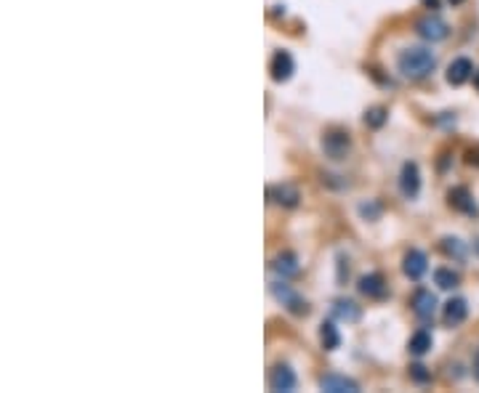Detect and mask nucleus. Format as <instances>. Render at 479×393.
Instances as JSON below:
<instances>
[{
    "mask_svg": "<svg viewBox=\"0 0 479 393\" xmlns=\"http://www.w3.org/2000/svg\"><path fill=\"white\" fill-rule=\"evenodd\" d=\"M437 295L431 292V290H426V287H418L416 292H413V298H410V309H413V314L418 316L421 322H431L434 319V314H437Z\"/></svg>",
    "mask_w": 479,
    "mask_h": 393,
    "instance_id": "5",
    "label": "nucleus"
},
{
    "mask_svg": "<svg viewBox=\"0 0 479 393\" xmlns=\"http://www.w3.org/2000/svg\"><path fill=\"white\" fill-rule=\"evenodd\" d=\"M359 295H365L368 300H383L389 295V285H386V276L381 271H371V274H362L357 282Z\"/></svg>",
    "mask_w": 479,
    "mask_h": 393,
    "instance_id": "6",
    "label": "nucleus"
},
{
    "mask_svg": "<svg viewBox=\"0 0 479 393\" xmlns=\"http://www.w3.org/2000/svg\"><path fill=\"white\" fill-rule=\"evenodd\" d=\"M272 269H275L277 274L282 276V279H290V276H296L301 271V266H299V258H296V252H280L275 261H272Z\"/></svg>",
    "mask_w": 479,
    "mask_h": 393,
    "instance_id": "16",
    "label": "nucleus"
},
{
    "mask_svg": "<svg viewBox=\"0 0 479 393\" xmlns=\"http://www.w3.org/2000/svg\"><path fill=\"white\" fill-rule=\"evenodd\" d=\"M333 316L335 319H341V322H359L362 309H359L354 300L338 298V300H333Z\"/></svg>",
    "mask_w": 479,
    "mask_h": 393,
    "instance_id": "18",
    "label": "nucleus"
},
{
    "mask_svg": "<svg viewBox=\"0 0 479 393\" xmlns=\"http://www.w3.org/2000/svg\"><path fill=\"white\" fill-rule=\"evenodd\" d=\"M474 378L479 380V351H477V356H474Z\"/></svg>",
    "mask_w": 479,
    "mask_h": 393,
    "instance_id": "27",
    "label": "nucleus"
},
{
    "mask_svg": "<svg viewBox=\"0 0 479 393\" xmlns=\"http://www.w3.org/2000/svg\"><path fill=\"white\" fill-rule=\"evenodd\" d=\"M272 295H275V298L280 300L290 314H296V316H306V314H309V303L301 298L293 287L285 285V279L272 285Z\"/></svg>",
    "mask_w": 479,
    "mask_h": 393,
    "instance_id": "3",
    "label": "nucleus"
},
{
    "mask_svg": "<svg viewBox=\"0 0 479 393\" xmlns=\"http://www.w3.org/2000/svg\"><path fill=\"white\" fill-rule=\"evenodd\" d=\"M320 146H323V155L328 157V160L341 162V160H347L349 152H352V136H349V131H344V128H328V131L323 133Z\"/></svg>",
    "mask_w": 479,
    "mask_h": 393,
    "instance_id": "2",
    "label": "nucleus"
},
{
    "mask_svg": "<svg viewBox=\"0 0 479 393\" xmlns=\"http://www.w3.org/2000/svg\"><path fill=\"white\" fill-rule=\"evenodd\" d=\"M468 316V303L464 298H450L444 303L442 309V322L444 327H458V324H464Z\"/></svg>",
    "mask_w": 479,
    "mask_h": 393,
    "instance_id": "14",
    "label": "nucleus"
},
{
    "mask_svg": "<svg viewBox=\"0 0 479 393\" xmlns=\"http://www.w3.org/2000/svg\"><path fill=\"white\" fill-rule=\"evenodd\" d=\"M416 32L426 43H442V40L450 37V24L440 19V16H423V19L416 22Z\"/></svg>",
    "mask_w": 479,
    "mask_h": 393,
    "instance_id": "4",
    "label": "nucleus"
},
{
    "mask_svg": "<svg viewBox=\"0 0 479 393\" xmlns=\"http://www.w3.org/2000/svg\"><path fill=\"white\" fill-rule=\"evenodd\" d=\"M349 279V258L347 255H338V285H344Z\"/></svg>",
    "mask_w": 479,
    "mask_h": 393,
    "instance_id": "24",
    "label": "nucleus"
},
{
    "mask_svg": "<svg viewBox=\"0 0 479 393\" xmlns=\"http://www.w3.org/2000/svg\"><path fill=\"white\" fill-rule=\"evenodd\" d=\"M266 197H269V202L280 205V207H299L301 202V191L293 183H275L266 189Z\"/></svg>",
    "mask_w": 479,
    "mask_h": 393,
    "instance_id": "11",
    "label": "nucleus"
},
{
    "mask_svg": "<svg viewBox=\"0 0 479 393\" xmlns=\"http://www.w3.org/2000/svg\"><path fill=\"white\" fill-rule=\"evenodd\" d=\"M440 247H442V252L447 258H455V261H464V258H466V245L458 237H442Z\"/></svg>",
    "mask_w": 479,
    "mask_h": 393,
    "instance_id": "21",
    "label": "nucleus"
},
{
    "mask_svg": "<svg viewBox=\"0 0 479 393\" xmlns=\"http://www.w3.org/2000/svg\"><path fill=\"white\" fill-rule=\"evenodd\" d=\"M293 72H296V61L293 56L287 53V51H277L272 61H269V75H272V80L275 83H287L290 77H293Z\"/></svg>",
    "mask_w": 479,
    "mask_h": 393,
    "instance_id": "10",
    "label": "nucleus"
},
{
    "mask_svg": "<svg viewBox=\"0 0 479 393\" xmlns=\"http://www.w3.org/2000/svg\"><path fill=\"white\" fill-rule=\"evenodd\" d=\"M397 70L407 80H426L437 70V53L426 46H410L397 53Z\"/></svg>",
    "mask_w": 479,
    "mask_h": 393,
    "instance_id": "1",
    "label": "nucleus"
},
{
    "mask_svg": "<svg viewBox=\"0 0 479 393\" xmlns=\"http://www.w3.org/2000/svg\"><path fill=\"white\" fill-rule=\"evenodd\" d=\"M434 285L440 287V290H455V287L461 285V274L453 271V269H447V266H442V269L434 271Z\"/></svg>",
    "mask_w": 479,
    "mask_h": 393,
    "instance_id": "20",
    "label": "nucleus"
},
{
    "mask_svg": "<svg viewBox=\"0 0 479 393\" xmlns=\"http://www.w3.org/2000/svg\"><path fill=\"white\" fill-rule=\"evenodd\" d=\"M389 120V109L386 107H373L365 112V125L368 128H373V131H378V128H383V122Z\"/></svg>",
    "mask_w": 479,
    "mask_h": 393,
    "instance_id": "22",
    "label": "nucleus"
},
{
    "mask_svg": "<svg viewBox=\"0 0 479 393\" xmlns=\"http://www.w3.org/2000/svg\"><path fill=\"white\" fill-rule=\"evenodd\" d=\"M423 6H429V8H440V0H423Z\"/></svg>",
    "mask_w": 479,
    "mask_h": 393,
    "instance_id": "28",
    "label": "nucleus"
},
{
    "mask_svg": "<svg viewBox=\"0 0 479 393\" xmlns=\"http://www.w3.org/2000/svg\"><path fill=\"white\" fill-rule=\"evenodd\" d=\"M474 77V64H471V59H466V56H458V59L450 61V67H447V72H444V80L450 85H464L468 83Z\"/></svg>",
    "mask_w": 479,
    "mask_h": 393,
    "instance_id": "12",
    "label": "nucleus"
},
{
    "mask_svg": "<svg viewBox=\"0 0 479 393\" xmlns=\"http://www.w3.org/2000/svg\"><path fill=\"white\" fill-rule=\"evenodd\" d=\"M266 382H269V388L277 393H287V391H296V372L290 370V364H285V361H280V364H275L272 370H269V378H266Z\"/></svg>",
    "mask_w": 479,
    "mask_h": 393,
    "instance_id": "7",
    "label": "nucleus"
},
{
    "mask_svg": "<svg viewBox=\"0 0 479 393\" xmlns=\"http://www.w3.org/2000/svg\"><path fill=\"white\" fill-rule=\"evenodd\" d=\"M466 162H468V165L479 167V146H474V149H468V152H466Z\"/></svg>",
    "mask_w": 479,
    "mask_h": 393,
    "instance_id": "26",
    "label": "nucleus"
},
{
    "mask_svg": "<svg viewBox=\"0 0 479 393\" xmlns=\"http://www.w3.org/2000/svg\"><path fill=\"white\" fill-rule=\"evenodd\" d=\"M410 378L416 382H429L431 380V372H426V367L423 364H413L410 367Z\"/></svg>",
    "mask_w": 479,
    "mask_h": 393,
    "instance_id": "23",
    "label": "nucleus"
},
{
    "mask_svg": "<svg viewBox=\"0 0 479 393\" xmlns=\"http://www.w3.org/2000/svg\"><path fill=\"white\" fill-rule=\"evenodd\" d=\"M447 205L458 210V213H466V215H477V202H474V197H471V191L466 186H453V189L447 191Z\"/></svg>",
    "mask_w": 479,
    "mask_h": 393,
    "instance_id": "13",
    "label": "nucleus"
},
{
    "mask_svg": "<svg viewBox=\"0 0 479 393\" xmlns=\"http://www.w3.org/2000/svg\"><path fill=\"white\" fill-rule=\"evenodd\" d=\"M359 213L365 215L368 221H373V218H378V213H381V205H375V207H368V205H359Z\"/></svg>",
    "mask_w": 479,
    "mask_h": 393,
    "instance_id": "25",
    "label": "nucleus"
},
{
    "mask_svg": "<svg viewBox=\"0 0 479 393\" xmlns=\"http://www.w3.org/2000/svg\"><path fill=\"white\" fill-rule=\"evenodd\" d=\"M320 388L328 393H357L359 391V382L347 378V375H325L320 378Z\"/></svg>",
    "mask_w": 479,
    "mask_h": 393,
    "instance_id": "15",
    "label": "nucleus"
},
{
    "mask_svg": "<svg viewBox=\"0 0 479 393\" xmlns=\"http://www.w3.org/2000/svg\"><path fill=\"white\" fill-rule=\"evenodd\" d=\"M320 343H323L325 351H335L341 346V333L333 322H323L320 324Z\"/></svg>",
    "mask_w": 479,
    "mask_h": 393,
    "instance_id": "19",
    "label": "nucleus"
},
{
    "mask_svg": "<svg viewBox=\"0 0 479 393\" xmlns=\"http://www.w3.org/2000/svg\"><path fill=\"white\" fill-rule=\"evenodd\" d=\"M399 191L405 200H416L421 191V170L413 160H407L402 170H399Z\"/></svg>",
    "mask_w": 479,
    "mask_h": 393,
    "instance_id": "8",
    "label": "nucleus"
},
{
    "mask_svg": "<svg viewBox=\"0 0 479 393\" xmlns=\"http://www.w3.org/2000/svg\"><path fill=\"white\" fill-rule=\"evenodd\" d=\"M429 271V258H426V252L423 250H407L405 258H402V274L407 279H413V282H418L421 276Z\"/></svg>",
    "mask_w": 479,
    "mask_h": 393,
    "instance_id": "9",
    "label": "nucleus"
},
{
    "mask_svg": "<svg viewBox=\"0 0 479 393\" xmlns=\"http://www.w3.org/2000/svg\"><path fill=\"white\" fill-rule=\"evenodd\" d=\"M450 3H453V6H458V3H464V0H450Z\"/></svg>",
    "mask_w": 479,
    "mask_h": 393,
    "instance_id": "30",
    "label": "nucleus"
},
{
    "mask_svg": "<svg viewBox=\"0 0 479 393\" xmlns=\"http://www.w3.org/2000/svg\"><path fill=\"white\" fill-rule=\"evenodd\" d=\"M431 346H434V337H431V333L426 327L416 330V333L410 335V340H407V351H410L413 356H426L431 351Z\"/></svg>",
    "mask_w": 479,
    "mask_h": 393,
    "instance_id": "17",
    "label": "nucleus"
},
{
    "mask_svg": "<svg viewBox=\"0 0 479 393\" xmlns=\"http://www.w3.org/2000/svg\"><path fill=\"white\" fill-rule=\"evenodd\" d=\"M474 88H477V91H479V70L474 72Z\"/></svg>",
    "mask_w": 479,
    "mask_h": 393,
    "instance_id": "29",
    "label": "nucleus"
}]
</instances>
